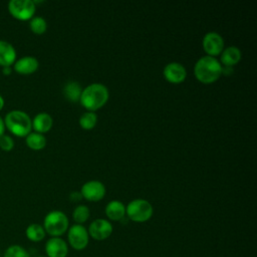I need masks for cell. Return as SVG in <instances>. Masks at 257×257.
Here are the masks:
<instances>
[{"mask_svg":"<svg viewBox=\"0 0 257 257\" xmlns=\"http://www.w3.org/2000/svg\"><path fill=\"white\" fill-rule=\"evenodd\" d=\"M108 96L107 87L102 83L96 82L82 88L79 101L87 111H94L106 103Z\"/></svg>","mask_w":257,"mask_h":257,"instance_id":"1","label":"cell"},{"mask_svg":"<svg viewBox=\"0 0 257 257\" xmlns=\"http://www.w3.org/2000/svg\"><path fill=\"white\" fill-rule=\"evenodd\" d=\"M196 78L202 83H213L222 74V65L213 56H203L197 60L194 66Z\"/></svg>","mask_w":257,"mask_h":257,"instance_id":"2","label":"cell"},{"mask_svg":"<svg viewBox=\"0 0 257 257\" xmlns=\"http://www.w3.org/2000/svg\"><path fill=\"white\" fill-rule=\"evenodd\" d=\"M5 127L17 137H26L32 128V119L23 110L14 109L9 111L4 119Z\"/></svg>","mask_w":257,"mask_h":257,"instance_id":"3","label":"cell"},{"mask_svg":"<svg viewBox=\"0 0 257 257\" xmlns=\"http://www.w3.org/2000/svg\"><path fill=\"white\" fill-rule=\"evenodd\" d=\"M68 218L59 210L50 211L46 214L43 221V228L45 233L51 237H60L68 230Z\"/></svg>","mask_w":257,"mask_h":257,"instance_id":"4","label":"cell"},{"mask_svg":"<svg viewBox=\"0 0 257 257\" xmlns=\"http://www.w3.org/2000/svg\"><path fill=\"white\" fill-rule=\"evenodd\" d=\"M154 209L152 204L145 199H135L125 207V215L127 218L137 223H144L153 216Z\"/></svg>","mask_w":257,"mask_h":257,"instance_id":"5","label":"cell"},{"mask_svg":"<svg viewBox=\"0 0 257 257\" xmlns=\"http://www.w3.org/2000/svg\"><path fill=\"white\" fill-rule=\"evenodd\" d=\"M9 13L18 20H29L33 17L36 6L32 0H11L8 3Z\"/></svg>","mask_w":257,"mask_h":257,"instance_id":"6","label":"cell"},{"mask_svg":"<svg viewBox=\"0 0 257 257\" xmlns=\"http://www.w3.org/2000/svg\"><path fill=\"white\" fill-rule=\"evenodd\" d=\"M67 239L71 248L81 251L87 247L89 235L87 229L83 225L74 224L67 230Z\"/></svg>","mask_w":257,"mask_h":257,"instance_id":"7","label":"cell"},{"mask_svg":"<svg viewBox=\"0 0 257 257\" xmlns=\"http://www.w3.org/2000/svg\"><path fill=\"white\" fill-rule=\"evenodd\" d=\"M88 235L96 241H102L107 239L112 233V225L108 220L105 219H95L88 227Z\"/></svg>","mask_w":257,"mask_h":257,"instance_id":"8","label":"cell"},{"mask_svg":"<svg viewBox=\"0 0 257 257\" xmlns=\"http://www.w3.org/2000/svg\"><path fill=\"white\" fill-rule=\"evenodd\" d=\"M202 45L205 52L209 56L215 57L216 55L220 54L223 51L224 39L219 33L215 31H211L204 35L202 40Z\"/></svg>","mask_w":257,"mask_h":257,"instance_id":"9","label":"cell"},{"mask_svg":"<svg viewBox=\"0 0 257 257\" xmlns=\"http://www.w3.org/2000/svg\"><path fill=\"white\" fill-rule=\"evenodd\" d=\"M80 194L81 197L87 201L97 202L105 196V187L99 181H88L82 185Z\"/></svg>","mask_w":257,"mask_h":257,"instance_id":"10","label":"cell"},{"mask_svg":"<svg viewBox=\"0 0 257 257\" xmlns=\"http://www.w3.org/2000/svg\"><path fill=\"white\" fill-rule=\"evenodd\" d=\"M47 257H67L68 245L60 237L49 238L44 247Z\"/></svg>","mask_w":257,"mask_h":257,"instance_id":"11","label":"cell"},{"mask_svg":"<svg viewBox=\"0 0 257 257\" xmlns=\"http://www.w3.org/2000/svg\"><path fill=\"white\" fill-rule=\"evenodd\" d=\"M164 77L171 83H181L187 76V70L185 66L179 62L168 63L163 71Z\"/></svg>","mask_w":257,"mask_h":257,"instance_id":"12","label":"cell"},{"mask_svg":"<svg viewBox=\"0 0 257 257\" xmlns=\"http://www.w3.org/2000/svg\"><path fill=\"white\" fill-rule=\"evenodd\" d=\"M38 60L33 56H23L14 62V70L20 74H31L38 68Z\"/></svg>","mask_w":257,"mask_h":257,"instance_id":"13","label":"cell"},{"mask_svg":"<svg viewBox=\"0 0 257 257\" xmlns=\"http://www.w3.org/2000/svg\"><path fill=\"white\" fill-rule=\"evenodd\" d=\"M16 51L13 45L5 40H0V65L11 66L15 62Z\"/></svg>","mask_w":257,"mask_h":257,"instance_id":"14","label":"cell"},{"mask_svg":"<svg viewBox=\"0 0 257 257\" xmlns=\"http://www.w3.org/2000/svg\"><path fill=\"white\" fill-rule=\"evenodd\" d=\"M106 217L111 221H119L125 215L124 205L117 200H112L105 206L104 209Z\"/></svg>","mask_w":257,"mask_h":257,"instance_id":"15","label":"cell"},{"mask_svg":"<svg viewBox=\"0 0 257 257\" xmlns=\"http://www.w3.org/2000/svg\"><path fill=\"white\" fill-rule=\"evenodd\" d=\"M242 53L236 46H228L221 52V62L225 66L232 67L241 60Z\"/></svg>","mask_w":257,"mask_h":257,"instance_id":"16","label":"cell"},{"mask_svg":"<svg viewBox=\"0 0 257 257\" xmlns=\"http://www.w3.org/2000/svg\"><path fill=\"white\" fill-rule=\"evenodd\" d=\"M53 124L52 117L47 112H39L32 119V127L36 133L43 134L48 132Z\"/></svg>","mask_w":257,"mask_h":257,"instance_id":"17","label":"cell"},{"mask_svg":"<svg viewBox=\"0 0 257 257\" xmlns=\"http://www.w3.org/2000/svg\"><path fill=\"white\" fill-rule=\"evenodd\" d=\"M25 235L31 242H40L44 239L46 233L42 225L37 223H32L28 225L25 230Z\"/></svg>","mask_w":257,"mask_h":257,"instance_id":"18","label":"cell"},{"mask_svg":"<svg viewBox=\"0 0 257 257\" xmlns=\"http://www.w3.org/2000/svg\"><path fill=\"white\" fill-rule=\"evenodd\" d=\"M82 88L80 84L76 81H68L63 87L64 96L70 101H78L81 95Z\"/></svg>","mask_w":257,"mask_h":257,"instance_id":"19","label":"cell"},{"mask_svg":"<svg viewBox=\"0 0 257 257\" xmlns=\"http://www.w3.org/2000/svg\"><path fill=\"white\" fill-rule=\"evenodd\" d=\"M26 145L28 148L34 151L42 150L46 145V139L42 134L39 133H29L26 136Z\"/></svg>","mask_w":257,"mask_h":257,"instance_id":"20","label":"cell"},{"mask_svg":"<svg viewBox=\"0 0 257 257\" xmlns=\"http://www.w3.org/2000/svg\"><path fill=\"white\" fill-rule=\"evenodd\" d=\"M89 216H90V211L88 207H86L85 205H78L73 210V213H72L74 222L79 225H82L83 223H85L88 220Z\"/></svg>","mask_w":257,"mask_h":257,"instance_id":"21","label":"cell"},{"mask_svg":"<svg viewBox=\"0 0 257 257\" xmlns=\"http://www.w3.org/2000/svg\"><path fill=\"white\" fill-rule=\"evenodd\" d=\"M97 122V115L93 111H86L79 117V124L83 130H91Z\"/></svg>","mask_w":257,"mask_h":257,"instance_id":"22","label":"cell"},{"mask_svg":"<svg viewBox=\"0 0 257 257\" xmlns=\"http://www.w3.org/2000/svg\"><path fill=\"white\" fill-rule=\"evenodd\" d=\"M29 27L35 34H43L47 29L46 20L41 16H34L30 19Z\"/></svg>","mask_w":257,"mask_h":257,"instance_id":"23","label":"cell"},{"mask_svg":"<svg viewBox=\"0 0 257 257\" xmlns=\"http://www.w3.org/2000/svg\"><path fill=\"white\" fill-rule=\"evenodd\" d=\"M3 257H31V256L25 248H23L20 245L14 244L7 247V249L3 254Z\"/></svg>","mask_w":257,"mask_h":257,"instance_id":"24","label":"cell"},{"mask_svg":"<svg viewBox=\"0 0 257 257\" xmlns=\"http://www.w3.org/2000/svg\"><path fill=\"white\" fill-rule=\"evenodd\" d=\"M14 147V141L10 136L3 135L0 137V148L3 151H11Z\"/></svg>","mask_w":257,"mask_h":257,"instance_id":"25","label":"cell"},{"mask_svg":"<svg viewBox=\"0 0 257 257\" xmlns=\"http://www.w3.org/2000/svg\"><path fill=\"white\" fill-rule=\"evenodd\" d=\"M70 198H71V200L72 201H78L79 199H81L82 197H81V194H80V192H72L71 194H70Z\"/></svg>","mask_w":257,"mask_h":257,"instance_id":"26","label":"cell"},{"mask_svg":"<svg viewBox=\"0 0 257 257\" xmlns=\"http://www.w3.org/2000/svg\"><path fill=\"white\" fill-rule=\"evenodd\" d=\"M4 131H5V124H4V120L2 119V117L0 116V137L4 135Z\"/></svg>","mask_w":257,"mask_h":257,"instance_id":"27","label":"cell"},{"mask_svg":"<svg viewBox=\"0 0 257 257\" xmlns=\"http://www.w3.org/2000/svg\"><path fill=\"white\" fill-rule=\"evenodd\" d=\"M2 72H3V74H5V75H9V74L11 73V66H4V67L2 68Z\"/></svg>","mask_w":257,"mask_h":257,"instance_id":"28","label":"cell"},{"mask_svg":"<svg viewBox=\"0 0 257 257\" xmlns=\"http://www.w3.org/2000/svg\"><path fill=\"white\" fill-rule=\"evenodd\" d=\"M3 106H4V99H3V97L0 94V110L3 108Z\"/></svg>","mask_w":257,"mask_h":257,"instance_id":"29","label":"cell"},{"mask_svg":"<svg viewBox=\"0 0 257 257\" xmlns=\"http://www.w3.org/2000/svg\"><path fill=\"white\" fill-rule=\"evenodd\" d=\"M37 257H47V256H43V255H39V256H37Z\"/></svg>","mask_w":257,"mask_h":257,"instance_id":"30","label":"cell"}]
</instances>
